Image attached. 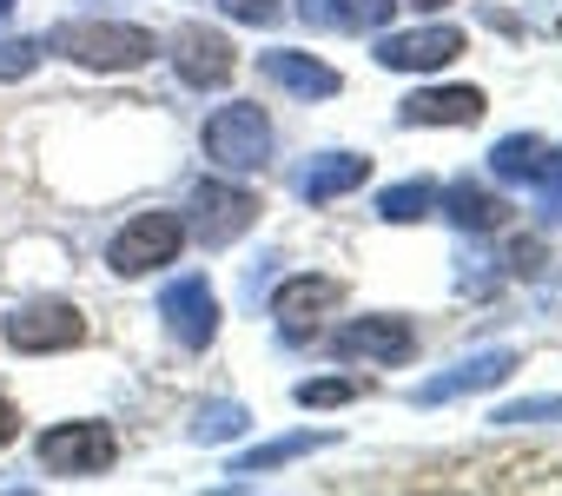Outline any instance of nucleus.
I'll list each match as a JSON object with an SVG mask.
<instances>
[{
    "label": "nucleus",
    "mask_w": 562,
    "mask_h": 496,
    "mask_svg": "<svg viewBox=\"0 0 562 496\" xmlns=\"http://www.w3.org/2000/svg\"><path fill=\"white\" fill-rule=\"evenodd\" d=\"M159 318H166L172 345H186V351H205V345L218 338V292L205 285V272H186V279H172V285L159 292Z\"/></svg>",
    "instance_id": "0eeeda50"
},
{
    "label": "nucleus",
    "mask_w": 562,
    "mask_h": 496,
    "mask_svg": "<svg viewBox=\"0 0 562 496\" xmlns=\"http://www.w3.org/2000/svg\"><path fill=\"white\" fill-rule=\"evenodd\" d=\"M443 212L463 225V232H496L503 218H509V205L496 199V192H483V185H470V179H457L450 192H443Z\"/></svg>",
    "instance_id": "f3484780"
},
{
    "label": "nucleus",
    "mask_w": 562,
    "mask_h": 496,
    "mask_svg": "<svg viewBox=\"0 0 562 496\" xmlns=\"http://www.w3.org/2000/svg\"><path fill=\"white\" fill-rule=\"evenodd\" d=\"M8 8H14V0H0V14H8Z\"/></svg>",
    "instance_id": "c756f323"
},
{
    "label": "nucleus",
    "mask_w": 562,
    "mask_h": 496,
    "mask_svg": "<svg viewBox=\"0 0 562 496\" xmlns=\"http://www.w3.org/2000/svg\"><path fill=\"white\" fill-rule=\"evenodd\" d=\"M225 8V21H238V27H271L278 14H285V0H218Z\"/></svg>",
    "instance_id": "393cba45"
},
{
    "label": "nucleus",
    "mask_w": 562,
    "mask_h": 496,
    "mask_svg": "<svg viewBox=\"0 0 562 496\" xmlns=\"http://www.w3.org/2000/svg\"><path fill=\"white\" fill-rule=\"evenodd\" d=\"M166 60H172V74H179L192 93H218V87L238 74V54H232V41H225V34H212V27H179Z\"/></svg>",
    "instance_id": "9d476101"
},
{
    "label": "nucleus",
    "mask_w": 562,
    "mask_h": 496,
    "mask_svg": "<svg viewBox=\"0 0 562 496\" xmlns=\"http://www.w3.org/2000/svg\"><path fill=\"white\" fill-rule=\"evenodd\" d=\"M364 179H371V159H364V153H318V159L299 172V199H312V205H331V199L358 192Z\"/></svg>",
    "instance_id": "2eb2a0df"
},
{
    "label": "nucleus",
    "mask_w": 562,
    "mask_h": 496,
    "mask_svg": "<svg viewBox=\"0 0 562 496\" xmlns=\"http://www.w3.org/2000/svg\"><path fill=\"white\" fill-rule=\"evenodd\" d=\"M47 47L67 54L74 67H93V74H133L159 54L153 34L133 27V21H67V27L47 34Z\"/></svg>",
    "instance_id": "f257e3e1"
},
{
    "label": "nucleus",
    "mask_w": 562,
    "mask_h": 496,
    "mask_svg": "<svg viewBox=\"0 0 562 496\" xmlns=\"http://www.w3.org/2000/svg\"><path fill=\"white\" fill-rule=\"evenodd\" d=\"M463 47H470V41H463V27L384 34V41H378V67H391V74H437V67H450Z\"/></svg>",
    "instance_id": "f8f14e48"
},
{
    "label": "nucleus",
    "mask_w": 562,
    "mask_h": 496,
    "mask_svg": "<svg viewBox=\"0 0 562 496\" xmlns=\"http://www.w3.org/2000/svg\"><path fill=\"white\" fill-rule=\"evenodd\" d=\"M331 443H338V430H292V437H271V443L245 450V456L232 463V476H271V470H285V463H299V456H312V450H331Z\"/></svg>",
    "instance_id": "dca6fc26"
},
{
    "label": "nucleus",
    "mask_w": 562,
    "mask_h": 496,
    "mask_svg": "<svg viewBox=\"0 0 562 496\" xmlns=\"http://www.w3.org/2000/svg\"><path fill=\"white\" fill-rule=\"evenodd\" d=\"M490 424L516 430V424H562V397H522V404H503L490 410Z\"/></svg>",
    "instance_id": "5701e85b"
},
{
    "label": "nucleus",
    "mask_w": 562,
    "mask_h": 496,
    "mask_svg": "<svg viewBox=\"0 0 562 496\" xmlns=\"http://www.w3.org/2000/svg\"><path fill=\"white\" fill-rule=\"evenodd\" d=\"M245 424H251V410H245V404H232V397H218V404H205V410H199L192 437H199V443H232Z\"/></svg>",
    "instance_id": "412c9836"
},
{
    "label": "nucleus",
    "mask_w": 562,
    "mask_h": 496,
    "mask_svg": "<svg viewBox=\"0 0 562 496\" xmlns=\"http://www.w3.org/2000/svg\"><path fill=\"white\" fill-rule=\"evenodd\" d=\"M299 14H305L312 27H338V21H331V0H305V8H299Z\"/></svg>",
    "instance_id": "cd10ccee"
},
{
    "label": "nucleus",
    "mask_w": 562,
    "mask_h": 496,
    "mask_svg": "<svg viewBox=\"0 0 562 496\" xmlns=\"http://www.w3.org/2000/svg\"><path fill=\"white\" fill-rule=\"evenodd\" d=\"M378 212H384L391 225H417V218H430V212H437V185H430V179L384 185V192H378Z\"/></svg>",
    "instance_id": "6ab92c4d"
},
{
    "label": "nucleus",
    "mask_w": 562,
    "mask_h": 496,
    "mask_svg": "<svg viewBox=\"0 0 562 496\" xmlns=\"http://www.w3.org/2000/svg\"><path fill=\"white\" fill-rule=\"evenodd\" d=\"M179 252H186V218L179 212H133L106 245V266L120 279H146V272L172 266Z\"/></svg>",
    "instance_id": "f03ea898"
},
{
    "label": "nucleus",
    "mask_w": 562,
    "mask_h": 496,
    "mask_svg": "<svg viewBox=\"0 0 562 496\" xmlns=\"http://www.w3.org/2000/svg\"><path fill=\"white\" fill-rule=\"evenodd\" d=\"M199 139H205V159L225 166V172H265V159H271V120H265L258 100L218 106Z\"/></svg>",
    "instance_id": "7ed1b4c3"
},
{
    "label": "nucleus",
    "mask_w": 562,
    "mask_h": 496,
    "mask_svg": "<svg viewBox=\"0 0 562 496\" xmlns=\"http://www.w3.org/2000/svg\"><path fill=\"white\" fill-rule=\"evenodd\" d=\"M483 113H490V100L476 87H424L397 106L404 126H476Z\"/></svg>",
    "instance_id": "ddd939ff"
},
{
    "label": "nucleus",
    "mask_w": 562,
    "mask_h": 496,
    "mask_svg": "<svg viewBox=\"0 0 562 496\" xmlns=\"http://www.w3.org/2000/svg\"><path fill=\"white\" fill-rule=\"evenodd\" d=\"M34 456H41L47 476H100V470L120 456V437H113L106 424H93V417H74V424H54V430L34 443Z\"/></svg>",
    "instance_id": "20e7f679"
},
{
    "label": "nucleus",
    "mask_w": 562,
    "mask_h": 496,
    "mask_svg": "<svg viewBox=\"0 0 562 496\" xmlns=\"http://www.w3.org/2000/svg\"><path fill=\"white\" fill-rule=\"evenodd\" d=\"M529 185H536V205H542V212H549V218L562 225V159H549V166H542V172H536Z\"/></svg>",
    "instance_id": "a878e982"
},
{
    "label": "nucleus",
    "mask_w": 562,
    "mask_h": 496,
    "mask_svg": "<svg viewBox=\"0 0 562 496\" xmlns=\"http://www.w3.org/2000/svg\"><path fill=\"white\" fill-rule=\"evenodd\" d=\"M34 67H41V41H21V34L0 41V80H27Z\"/></svg>",
    "instance_id": "b1692460"
},
{
    "label": "nucleus",
    "mask_w": 562,
    "mask_h": 496,
    "mask_svg": "<svg viewBox=\"0 0 562 496\" xmlns=\"http://www.w3.org/2000/svg\"><path fill=\"white\" fill-rule=\"evenodd\" d=\"M516 364H522V358H516L509 345H496V351H470V358H457L450 371H437L430 384H417V404H457V397L496 391V384H503Z\"/></svg>",
    "instance_id": "9b49d317"
},
{
    "label": "nucleus",
    "mask_w": 562,
    "mask_h": 496,
    "mask_svg": "<svg viewBox=\"0 0 562 496\" xmlns=\"http://www.w3.org/2000/svg\"><path fill=\"white\" fill-rule=\"evenodd\" d=\"M0 338H8L14 351H27V358H47V351L87 345V318H80V305H67V298H34V305L8 312Z\"/></svg>",
    "instance_id": "423d86ee"
},
{
    "label": "nucleus",
    "mask_w": 562,
    "mask_h": 496,
    "mask_svg": "<svg viewBox=\"0 0 562 496\" xmlns=\"http://www.w3.org/2000/svg\"><path fill=\"white\" fill-rule=\"evenodd\" d=\"M417 8H424V14H437V8H450V0H417Z\"/></svg>",
    "instance_id": "c85d7f7f"
},
{
    "label": "nucleus",
    "mask_w": 562,
    "mask_h": 496,
    "mask_svg": "<svg viewBox=\"0 0 562 496\" xmlns=\"http://www.w3.org/2000/svg\"><path fill=\"white\" fill-rule=\"evenodd\" d=\"M14 437H21V410H14V404H8V397H0V450H8V443H14Z\"/></svg>",
    "instance_id": "bb28decb"
},
{
    "label": "nucleus",
    "mask_w": 562,
    "mask_h": 496,
    "mask_svg": "<svg viewBox=\"0 0 562 496\" xmlns=\"http://www.w3.org/2000/svg\"><path fill=\"white\" fill-rule=\"evenodd\" d=\"M251 225H258V192L225 185V179H199V185H192V225H186V232L205 245V252L245 238Z\"/></svg>",
    "instance_id": "39448f33"
},
{
    "label": "nucleus",
    "mask_w": 562,
    "mask_h": 496,
    "mask_svg": "<svg viewBox=\"0 0 562 496\" xmlns=\"http://www.w3.org/2000/svg\"><path fill=\"white\" fill-rule=\"evenodd\" d=\"M305 410H338V404H351V397H364V377H305L299 391H292Z\"/></svg>",
    "instance_id": "4be33fe9"
},
{
    "label": "nucleus",
    "mask_w": 562,
    "mask_h": 496,
    "mask_svg": "<svg viewBox=\"0 0 562 496\" xmlns=\"http://www.w3.org/2000/svg\"><path fill=\"white\" fill-rule=\"evenodd\" d=\"M549 159H555V153H549L536 133H509V139H496V146H490V172H496V179H509V185H516V179H536Z\"/></svg>",
    "instance_id": "a211bd4d"
},
{
    "label": "nucleus",
    "mask_w": 562,
    "mask_h": 496,
    "mask_svg": "<svg viewBox=\"0 0 562 496\" xmlns=\"http://www.w3.org/2000/svg\"><path fill=\"white\" fill-rule=\"evenodd\" d=\"M397 14V0H331V21L345 34H384Z\"/></svg>",
    "instance_id": "aec40b11"
},
{
    "label": "nucleus",
    "mask_w": 562,
    "mask_h": 496,
    "mask_svg": "<svg viewBox=\"0 0 562 496\" xmlns=\"http://www.w3.org/2000/svg\"><path fill=\"white\" fill-rule=\"evenodd\" d=\"M338 358H364V364L397 371V364H411V358H417V325H411V318H397V312L351 318V325L338 331Z\"/></svg>",
    "instance_id": "1a4fd4ad"
},
{
    "label": "nucleus",
    "mask_w": 562,
    "mask_h": 496,
    "mask_svg": "<svg viewBox=\"0 0 562 496\" xmlns=\"http://www.w3.org/2000/svg\"><path fill=\"white\" fill-rule=\"evenodd\" d=\"M258 74H265L271 87L299 93V100H331V93L345 87V80H338V67H325V60H312V54H292V47L258 54Z\"/></svg>",
    "instance_id": "4468645a"
},
{
    "label": "nucleus",
    "mask_w": 562,
    "mask_h": 496,
    "mask_svg": "<svg viewBox=\"0 0 562 496\" xmlns=\"http://www.w3.org/2000/svg\"><path fill=\"white\" fill-rule=\"evenodd\" d=\"M338 305H345V279H325V272H299V279H285L271 292V318H278V331H285L292 345L312 338L318 318H331Z\"/></svg>",
    "instance_id": "6e6552de"
}]
</instances>
